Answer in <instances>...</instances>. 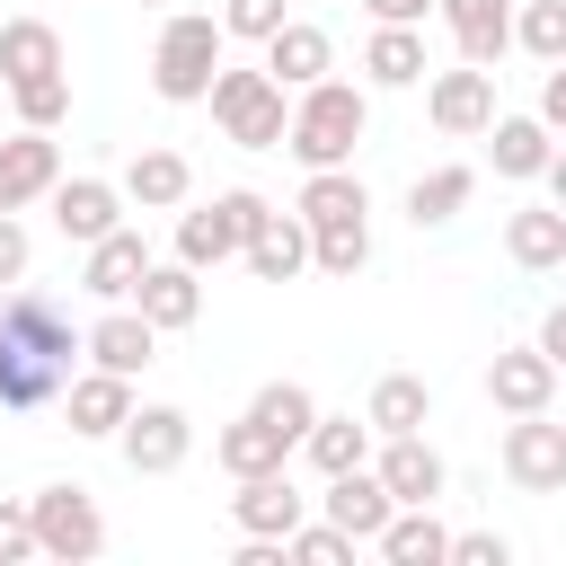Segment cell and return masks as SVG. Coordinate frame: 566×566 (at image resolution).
<instances>
[{
  "instance_id": "obj_1",
  "label": "cell",
  "mask_w": 566,
  "mask_h": 566,
  "mask_svg": "<svg viewBox=\"0 0 566 566\" xmlns=\"http://www.w3.org/2000/svg\"><path fill=\"white\" fill-rule=\"evenodd\" d=\"M80 363H88V354H80L71 310L44 301V292H27V283H9V292H0V407H9V416L53 407Z\"/></svg>"
},
{
  "instance_id": "obj_2",
  "label": "cell",
  "mask_w": 566,
  "mask_h": 566,
  "mask_svg": "<svg viewBox=\"0 0 566 566\" xmlns=\"http://www.w3.org/2000/svg\"><path fill=\"white\" fill-rule=\"evenodd\" d=\"M363 133H371V88H363V80H336V71H327V80L292 88L283 150H292L301 168H354Z\"/></svg>"
},
{
  "instance_id": "obj_3",
  "label": "cell",
  "mask_w": 566,
  "mask_h": 566,
  "mask_svg": "<svg viewBox=\"0 0 566 566\" xmlns=\"http://www.w3.org/2000/svg\"><path fill=\"white\" fill-rule=\"evenodd\" d=\"M203 106H212L221 142H239V150H283L292 88H283L265 62H221V71H212V88H203Z\"/></svg>"
},
{
  "instance_id": "obj_4",
  "label": "cell",
  "mask_w": 566,
  "mask_h": 566,
  "mask_svg": "<svg viewBox=\"0 0 566 566\" xmlns=\"http://www.w3.org/2000/svg\"><path fill=\"white\" fill-rule=\"evenodd\" d=\"M230 62V35H221V18L212 9H168L159 18V44H150V88L168 97V106H203V88H212V71Z\"/></svg>"
},
{
  "instance_id": "obj_5",
  "label": "cell",
  "mask_w": 566,
  "mask_h": 566,
  "mask_svg": "<svg viewBox=\"0 0 566 566\" xmlns=\"http://www.w3.org/2000/svg\"><path fill=\"white\" fill-rule=\"evenodd\" d=\"M265 212H274V203H265L256 186H221L212 203H195V195H186V203H177V256H186L195 274H212V265H230V256L256 239V221H265Z\"/></svg>"
},
{
  "instance_id": "obj_6",
  "label": "cell",
  "mask_w": 566,
  "mask_h": 566,
  "mask_svg": "<svg viewBox=\"0 0 566 566\" xmlns=\"http://www.w3.org/2000/svg\"><path fill=\"white\" fill-rule=\"evenodd\" d=\"M27 522H35V557H62V566H88V557H106V513H97V495L88 486H35L27 495Z\"/></svg>"
},
{
  "instance_id": "obj_7",
  "label": "cell",
  "mask_w": 566,
  "mask_h": 566,
  "mask_svg": "<svg viewBox=\"0 0 566 566\" xmlns=\"http://www.w3.org/2000/svg\"><path fill=\"white\" fill-rule=\"evenodd\" d=\"M115 451H124L133 478H177V469L195 460V416L168 407V398H142V407L115 424Z\"/></svg>"
},
{
  "instance_id": "obj_8",
  "label": "cell",
  "mask_w": 566,
  "mask_h": 566,
  "mask_svg": "<svg viewBox=\"0 0 566 566\" xmlns=\"http://www.w3.org/2000/svg\"><path fill=\"white\" fill-rule=\"evenodd\" d=\"M495 71L486 62H451V71H424V115H433V133L442 142H478L486 124H495Z\"/></svg>"
},
{
  "instance_id": "obj_9",
  "label": "cell",
  "mask_w": 566,
  "mask_h": 566,
  "mask_svg": "<svg viewBox=\"0 0 566 566\" xmlns=\"http://www.w3.org/2000/svg\"><path fill=\"white\" fill-rule=\"evenodd\" d=\"M495 460H504V478L522 495H566V424H548V407L539 416H513L504 442H495Z\"/></svg>"
},
{
  "instance_id": "obj_10",
  "label": "cell",
  "mask_w": 566,
  "mask_h": 566,
  "mask_svg": "<svg viewBox=\"0 0 566 566\" xmlns=\"http://www.w3.org/2000/svg\"><path fill=\"white\" fill-rule=\"evenodd\" d=\"M80 354H88L97 371H124V380H142V371L159 363V327H150L133 301H97V318L80 327Z\"/></svg>"
},
{
  "instance_id": "obj_11",
  "label": "cell",
  "mask_w": 566,
  "mask_h": 566,
  "mask_svg": "<svg viewBox=\"0 0 566 566\" xmlns=\"http://www.w3.org/2000/svg\"><path fill=\"white\" fill-rule=\"evenodd\" d=\"M371 478L389 486V504H442L451 460H442L424 433H380V442H371Z\"/></svg>"
},
{
  "instance_id": "obj_12",
  "label": "cell",
  "mask_w": 566,
  "mask_h": 566,
  "mask_svg": "<svg viewBox=\"0 0 566 566\" xmlns=\"http://www.w3.org/2000/svg\"><path fill=\"white\" fill-rule=\"evenodd\" d=\"M230 486H239V495H230V522L256 531V539H292V531L310 522V495H301L292 469H256V478H230Z\"/></svg>"
},
{
  "instance_id": "obj_13",
  "label": "cell",
  "mask_w": 566,
  "mask_h": 566,
  "mask_svg": "<svg viewBox=\"0 0 566 566\" xmlns=\"http://www.w3.org/2000/svg\"><path fill=\"white\" fill-rule=\"evenodd\" d=\"M53 186H62V142H53V133H35V124L0 133V212L44 203Z\"/></svg>"
},
{
  "instance_id": "obj_14",
  "label": "cell",
  "mask_w": 566,
  "mask_h": 566,
  "mask_svg": "<svg viewBox=\"0 0 566 566\" xmlns=\"http://www.w3.org/2000/svg\"><path fill=\"white\" fill-rule=\"evenodd\" d=\"M44 212H53V230H62L71 248H88V239H106L133 203H124V186H115V177H71V168H62V186L44 195Z\"/></svg>"
},
{
  "instance_id": "obj_15",
  "label": "cell",
  "mask_w": 566,
  "mask_h": 566,
  "mask_svg": "<svg viewBox=\"0 0 566 566\" xmlns=\"http://www.w3.org/2000/svg\"><path fill=\"white\" fill-rule=\"evenodd\" d=\"M486 407H495V416H539V407H557V363L539 354V336H531V345H504V354L486 363Z\"/></svg>"
},
{
  "instance_id": "obj_16",
  "label": "cell",
  "mask_w": 566,
  "mask_h": 566,
  "mask_svg": "<svg viewBox=\"0 0 566 566\" xmlns=\"http://www.w3.org/2000/svg\"><path fill=\"white\" fill-rule=\"evenodd\" d=\"M310 513H327L345 539H363V548H371V539H380V522H389L398 504H389V486H380V478H371V460H363V469H336V478H318Z\"/></svg>"
},
{
  "instance_id": "obj_17",
  "label": "cell",
  "mask_w": 566,
  "mask_h": 566,
  "mask_svg": "<svg viewBox=\"0 0 566 566\" xmlns=\"http://www.w3.org/2000/svg\"><path fill=\"white\" fill-rule=\"evenodd\" d=\"M142 274H150V239H142L133 221H115L106 239L80 248V292H88V301H133Z\"/></svg>"
},
{
  "instance_id": "obj_18",
  "label": "cell",
  "mask_w": 566,
  "mask_h": 566,
  "mask_svg": "<svg viewBox=\"0 0 566 566\" xmlns=\"http://www.w3.org/2000/svg\"><path fill=\"white\" fill-rule=\"evenodd\" d=\"M133 310H142L159 336H186V327L203 318V274H195L186 256H150V274L133 283Z\"/></svg>"
},
{
  "instance_id": "obj_19",
  "label": "cell",
  "mask_w": 566,
  "mask_h": 566,
  "mask_svg": "<svg viewBox=\"0 0 566 566\" xmlns=\"http://www.w3.org/2000/svg\"><path fill=\"white\" fill-rule=\"evenodd\" d=\"M142 398H133V380L124 371H97V363H80L71 371V389H62V416H71V433L80 442H115V424L133 416Z\"/></svg>"
},
{
  "instance_id": "obj_20",
  "label": "cell",
  "mask_w": 566,
  "mask_h": 566,
  "mask_svg": "<svg viewBox=\"0 0 566 566\" xmlns=\"http://www.w3.org/2000/svg\"><path fill=\"white\" fill-rule=\"evenodd\" d=\"M478 142H486V159H495V177H504V186H539V168H548V150H557V133L539 124V106H531V115L495 106V124H486Z\"/></svg>"
},
{
  "instance_id": "obj_21",
  "label": "cell",
  "mask_w": 566,
  "mask_h": 566,
  "mask_svg": "<svg viewBox=\"0 0 566 566\" xmlns=\"http://www.w3.org/2000/svg\"><path fill=\"white\" fill-rule=\"evenodd\" d=\"M124 203L133 212H177L186 195H195V168H186V150H168V142H142L133 159H124Z\"/></svg>"
},
{
  "instance_id": "obj_22",
  "label": "cell",
  "mask_w": 566,
  "mask_h": 566,
  "mask_svg": "<svg viewBox=\"0 0 566 566\" xmlns=\"http://www.w3.org/2000/svg\"><path fill=\"white\" fill-rule=\"evenodd\" d=\"M212 460H221L230 478H256V469H292V460H301V442H292L283 424H265L256 407H239V416L212 433Z\"/></svg>"
},
{
  "instance_id": "obj_23",
  "label": "cell",
  "mask_w": 566,
  "mask_h": 566,
  "mask_svg": "<svg viewBox=\"0 0 566 566\" xmlns=\"http://www.w3.org/2000/svg\"><path fill=\"white\" fill-rule=\"evenodd\" d=\"M256 53H265V71H274L283 88H310V80H327V71H336V35H327L318 18H283Z\"/></svg>"
},
{
  "instance_id": "obj_24",
  "label": "cell",
  "mask_w": 566,
  "mask_h": 566,
  "mask_svg": "<svg viewBox=\"0 0 566 566\" xmlns=\"http://www.w3.org/2000/svg\"><path fill=\"white\" fill-rule=\"evenodd\" d=\"M239 265H248L256 283H301V274H310V221L274 203V212L256 221V239L239 248Z\"/></svg>"
},
{
  "instance_id": "obj_25",
  "label": "cell",
  "mask_w": 566,
  "mask_h": 566,
  "mask_svg": "<svg viewBox=\"0 0 566 566\" xmlns=\"http://www.w3.org/2000/svg\"><path fill=\"white\" fill-rule=\"evenodd\" d=\"M433 18L451 27V44H460V62H504L513 53V0H433Z\"/></svg>"
},
{
  "instance_id": "obj_26",
  "label": "cell",
  "mask_w": 566,
  "mask_h": 566,
  "mask_svg": "<svg viewBox=\"0 0 566 566\" xmlns=\"http://www.w3.org/2000/svg\"><path fill=\"white\" fill-rule=\"evenodd\" d=\"M504 256L522 274H566V212L557 203H513L504 212Z\"/></svg>"
},
{
  "instance_id": "obj_27",
  "label": "cell",
  "mask_w": 566,
  "mask_h": 566,
  "mask_svg": "<svg viewBox=\"0 0 566 566\" xmlns=\"http://www.w3.org/2000/svg\"><path fill=\"white\" fill-rule=\"evenodd\" d=\"M44 71H71L62 27H53V18H0V88L44 80Z\"/></svg>"
},
{
  "instance_id": "obj_28",
  "label": "cell",
  "mask_w": 566,
  "mask_h": 566,
  "mask_svg": "<svg viewBox=\"0 0 566 566\" xmlns=\"http://www.w3.org/2000/svg\"><path fill=\"white\" fill-rule=\"evenodd\" d=\"M424 27H371L363 35V88H424Z\"/></svg>"
},
{
  "instance_id": "obj_29",
  "label": "cell",
  "mask_w": 566,
  "mask_h": 566,
  "mask_svg": "<svg viewBox=\"0 0 566 566\" xmlns=\"http://www.w3.org/2000/svg\"><path fill=\"white\" fill-rule=\"evenodd\" d=\"M371 548H380L389 566H442V557H451V522H442L433 504H398Z\"/></svg>"
},
{
  "instance_id": "obj_30",
  "label": "cell",
  "mask_w": 566,
  "mask_h": 566,
  "mask_svg": "<svg viewBox=\"0 0 566 566\" xmlns=\"http://www.w3.org/2000/svg\"><path fill=\"white\" fill-rule=\"evenodd\" d=\"M371 442H380V433H371V416H327V407H318V416H310V433H301V460H310L318 478H336V469H363V460H371Z\"/></svg>"
},
{
  "instance_id": "obj_31",
  "label": "cell",
  "mask_w": 566,
  "mask_h": 566,
  "mask_svg": "<svg viewBox=\"0 0 566 566\" xmlns=\"http://www.w3.org/2000/svg\"><path fill=\"white\" fill-rule=\"evenodd\" d=\"M469 195H478V168H469V159H442V168H424V177L407 186V221H416V230H442V221L469 212Z\"/></svg>"
},
{
  "instance_id": "obj_32",
  "label": "cell",
  "mask_w": 566,
  "mask_h": 566,
  "mask_svg": "<svg viewBox=\"0 0 566 566\" xmlns=\"http://www.w3.org/2000/svg\"><path fill=\"white\" fill-rule=\"evenodd\" d=\"M363 416H371V433H424V424H433V389H424V371H380L371 398H363Z\"/></svg>"
},
{
  "instance_id": "obj_33",
  "label": "cell",
  "mask_w": 566,
  "mask_h": 566,
  "mask_svg": "<svg viewBox=\"0 0 566 566\" xmlns=\"http://www.w3.org/2000/svg\"><path fill=\"white\" fill-rule=\"evenodd\" d=\"M292 212H301L310 230H327V221H371V195H363V177H354V168H310Z\"/></svg>"
},
{
  "instance_id": "obj_34",
  "label": "cell",
  "mask_w": 566,
  "mask_h": 566,
  "mask_svg": "<svg viewBox=\"0 0 566 566\" xmlns=\"http://www.w3.org/2000/svg\"><path fill=\"white\" fill-rule=\"evenodd\" d=\"M310 265L336 274V283H354V274L371 265V221H327V230H310Z\"/></svg>"
},
{
  "instance_id": "obj_35",
  "label": "cell",
  "mask_w": 566,
  "mask_h": 566,
  "mask_svg": "<svg viewBox=\"0 0 566 566\" xmlns=\"http://www.w3.org/2000/svg\"><path fill=\"white\" fill-rule=\"evenodd\" d=\"M513 44L548 71V62H566V0H513Z\"/></svg>"
},
{
  "instance_id": "obj_36",
  "label": "cell",
  "mask_w": 566,
  "mask_h": 566,
  "mask_svg": "<svg viewBox=\"0 0 566 566\" xmlns=\"http://www.w3.org/2000/svg\"><path fill=\"white\" fill-rule=\"evenodd\" d=\"M9 115H18V124H35V133H62V115H71V80H62V71L18 80V88H9Z\"/></svg>"
},
{
  "instance_id": "obj_37",
  "label": "cell",
  "mask_w": 566,
  "mask_h": 566,
  "mask_svg": "<svg viewBox=\"0 0 566 566\" xmlns=\"http://www.w3.org/2000/svg\"><path fill=\"white\" fill-rule=\"evenodd\" d=\"M248 407H256V416H265V424H283V433H292V442H301V433H310V416H318V398H310V389H301V380H265V389H256V398H248Z\"/></svg>"
},
{
  "instance_id": "obj_38",
  "label": "cell",
  "mask_w": 566,
  "mask_h": 566,
  "mask_svg": "<svg viewBox=\"0 0 566 566\" xmlns=\"http://www.w3.org/2000/svg\"><path fill=\"white\" fill-rule=\"evenodd\" d=\"M354 548H363V539H345L327 513H318V522H301V531L283 539V557H301V566H354Z\"/></svg>"
},
{
  "instance_id": "obj_39",
  "label": "cell",
  "mask_w": 566,
  "mask_h": 566,
  "mask_svg": "<svg viewBox=\"0 0 566 566\" xmlns=\"http://www.w3.org/2000/svg\"><path fill=\"white\" fill-rule=\"evenodd\" d=\"M212 18H221V35H230V44H265L292 9H283V0H221Z\"/></svg>"
},
{
  "instance_id": "obj_40",
  "label": "cell",
  "mask_w": 566,
  "mask_h": 566,
  "mask_svg": "<svg viewBox=\"0 0 566 566\" xmlns=\"http://www.w3.org/2000/svg\"><path fill=\"white\" fill-rule=\"evenodd\" d=\"M442 566H513V539L504 531H451V557Z\"/></svg>"
},
{
  "instance_id": "obj_41",
  "label": "cell",
  "mask_w": 566,
  "mask_h": 566,
  "mask_svg": "<svg viewBox=\"0 0 566 566\" xmlns=\"http://www.w3.org/2000/svg\"><path fill=\"white\" fill-rule=\"evenodd\" d=\"M35 557V522H27V495H0V566H27Z\"/></svg>"
},
{
  "instance_id": "obj_42",
  "label": "cell",
  "mask_w": 566,
  "mask_h": 566,
  "mask_svg": "<svg viewBox=\"0 0 566 566\" xmlns=\"http://www.w3.org/2000/svg\"><path fill=\"white\" fill-rule=\"evenodd\" d=\"M27 265H35V239H27V221H18V212H0V292H9V283H27Z\"/></svg>"
},
{
  "instance_id": "obj_43",
  "label": "cell",
  "mask_w": 566,
  "mask_h": 566,
  "mask_svg": "<svg viewBox=\"0 0 566 566\" xmlns=\"http://www.w3.org/2000/svg\"><path fill=\"white\" fill-rule=\"evenodd\" d=\"M363 18H371V27H424L433 0H363Z\"/></svg>"
},
{
  "instance_id": "obj_44",
  "label": "cell",
  "mask_w": 566,
  "mask_h": 566,
  "mask_svg": "<svg viewBox=\"0 0 566 566\" xmlns=\"http://www.w3.org/2000/svg\"><path fill=\"white\" fill-rule=\"evenodd\" d=\"M539 124L566 133V62H548V80H539Z\"/></svg>"
},
{
  "instance_id": "obj_45",
  "label": "cell",
  "mask_w": 566,
  "mask_h": 566,
  "mask_svg": "<svg viewBox=\"0 0 566 566\" xmlns=\"http://www.w3.org/2000/svg\"><path fill=\"white\" fill-rule=\"evenodd\" d=\"M539 354H548V363H557V380H566V301L539 318Z\"/></svg>"
},
{
  "instance_id": "obj_46",
  "label": "cell",
  "mask_w": 566,
  "mask_h": 566,
  "mask_svg": "<svg viewBox=\"0 0 566 566\" xmlns=\"http://www.w3.org/2000/svg\"><path fill=\"white\" fill-rule=\"evenodd\" d=\"M539 186H548V203H557V212H566V142H557V150H548V168H539Z\"/></svg>"
},
{
  "instance_id": "obj_47",
  "label": "cell",
  "mask_w": 566,
  "mask_h": 566,
  "mask_svg": "<svg viewBox=\"0 0 566 566\" xmlns=\"http://www.w3.org/2000/svg\"><path fill=\"white\" fill-rule=\"evenodd\" d=\"M142 9H168V0H142Z\"/></svg>"
}]
</instances>
